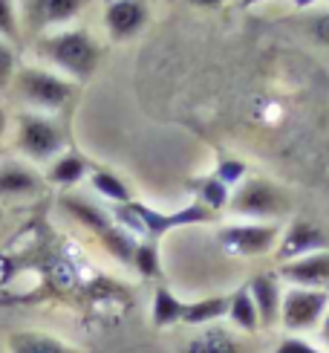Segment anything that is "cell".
<instances>
[{
  "label": "cell",
  "mask_w": 329,
  "mask_h": 353,
  "mask_svg": "<svg viewBox=\"0 0 329 353\" xmlns=\"http://www.w3.org/2000/svg\"><path fill=\"white\" fill-rule=\"evenodd\" d=\"M229 212L237 220H254V223H286L292 212V200L286 188L277 185L268 176H246L231 191Z\"/></svg>",
  "instance_id": "6da1fadb"
},
{
  "label": "cell",
  "mask_w": 329,
  "mask_h": 353,
  "mask_svg": "<svg viewBox=\"0 0 329 353\" xmlns=\"http://www.w3.org/2000/svg\"><path fill=\"white\" fill-rule=\"evenodd\" d=\"M41 52L76 81H87L98 67L101 50L87 29H67L41 43Z\"/></svg>",
  "instance_id": "7a4b0ae2"
},
{
  "label": "cell",
  "mask_w": 329,
  "mask_h": 353,
  "mask_svg": "<svg viewBox=\"0 0 329 353\" xmlns=\"http://www.w3.org/2000/svg\"><path fill=\"white\" fill-rule=\"evenodd\" d=\"M283 223H254V220H231V223L217 229V246L231 258L257 261L272 258L280 241Z\"/></svg>",
  "instance_id": "3957f363"
},
{
  "label": "cell",
  "mask_w": 329,
  "mask_h": 353,
  "mask_svg": "<svg viewBox=\"0 0 329 353\" xmlns=\"http://www.w3.org/2000/svg\"><path fill=\"white\" fill-rule=\"evenodd\" d=\"M326 304H329V292L286 287L283 290L277 330L286 336H315L326 313Z\"/></svg>",
  "instance_id": "277c9868"
},
{
  "label": "cell",
  "mask_w": 329,
  "mask_h": 353,
  "mask_svg": "<svg viewBox=\"0 0 329 353\" xmlns=\"http://www.w3.org/2000/svg\"><path fill=\"white\" fill-rule=\"evenodd\" d=\"M14 90H18L32 108L41 110H61L67 101L76 93L67 79L55 76L50 70H38V67H26L14 76Z\"/></svg>",
  "instance_id": "5b68a950"
},
{
  "label": "cell",
  "mask_w": 329,
  "mask_h": 353,
  "mask_svg": "<svg viewBox=\"0 0 329 353\" xmlns=\"http://www.w3.org/2000/svg\"><path fill=\"white\" fill-rule=\"evenodd\" d=\"M64 130L58 122L47 119L43 113H23L18 128V148L23 157L35 159V163H47L52 157H61L64 151Z\"/></svg>",
  "instance_id": "8992f818"
},
{
  "label": "cell",
  "mask_w": 329,
  "mask_h": 353,
  "mask_svg": "<svg viewBox=\"0 0 329 353\" xmlns=\"http://www.w3.org/2000/svg\"><path fill=\"white\" fill-rule=\"evenodd\" d=\"M323 249H329V234L323 232V226L309 217H292L289 223H283L280 241L275 246L272 258L277 267V263H286V261L304 258L312 252H323Z\"/></svg>",
  "instance_id": "52a82bcc"
},
{
  "label": "cell",
  "mask_w": 329,
  "mask_h": 353,
  "mask_svg": "<svg viewBox=\"0 0 329 353\" xmlns=\"http://www.w3.org/2000/svg\"><path fill=\"white\" fill-rule=\"evenodd\" d=\"M246 287H248V292H251L254 307H257L260 327H263V330H277L280 304H283V290H286V284L280 281L277 270H260V272H254L248 281H246Z\"/></svg>",
  "instance_id": "ba28073f"
},
{
  "label": "cell",
  "mask_w": 329,
  "mask_h": 353,
  "mask_svg": "<svg viewBox=\"0 0 329 353\" xmlns=\"http://www.w3.org/2000/svg\"><path fill=\"white\" fill-rule=\"evenodd\" d=\"M277 275L286 287H304V290H321L329 292V249L312 252L304 258H295L286 263H277Z\"/></svg>",
  "instance_id": "9c48e42d"
},
{
  "label": "cell",
  "mask_w": 329,
  "mask_h": 353,
  "mask_svg": "<svg viewBox=\"0 0 329 353\" xmlns=\"http://www.w3.org/2000/svg\"><path fill=\"white\" fill-rule=\"evenodd\" d=\"M246 339L248 336H240L226 321H220V325L191 330V336L182 342L179 353H248Z\"/></svg>",
  "instance_id": "30bf717a"
},
{
  "label": "cell",
  "mask_w": 329,
  "mask_h": 353,
  "mask_svg": "<svg viewBox=\"0 0 329 353\" xmlns=\"http://www.w3.org/2000/svg\"><path fill=\"white\" fill-rule=\"evenodd\" d=\"M147 23V6L145 0H110L104 9V26L116 41L133 38L142 32V26Z\"/></svg>",
  "instance_id": "8fae6325"
},
{
  "label": "cell",
  "mask_w": 329,
  "mask_h": 353,
  "mask_svg": "<svg viewBox=\"0 0 329 353\" xmlns=\"http://www.w3.org/2000/svg\"><path fill=\"white\" fill-rule=\"evenodd\" d=\"M226 325H229L231 330H237L240 336H248V339H251V336H257V333H263V327H260V316H257V307H254L251 292H248L246 284L234 287V290L229 292Z\"/></svg>",
  "instance_id": "7c38bea8"
},
{
  "label": "cell",
  "mask_w": 329,
  "mask_h": 353,
  "mask_svg": "<svg viewBox=\"0 0 329 353\" xmlns=\"http://www.w3.org/2000/svg\"><path fill=\"white\" fill-rule=\"evenodd\" d=\"M81 6L84 0H26V18L35 29H47L72 21Z\"/></svg>",
  "instance_id": "4fadbf2b"
},
{
  "label": "cell",
  "mask_w": 329,
  "mask_h": 353,
  "mask_svg": "<svg viewBox=\"0 0 329 353\" xmlns=\"http://www.w3.org/2000/svg\"><path fill=\"white\" fill-rule=\"evenodd\" d=\"M226 310H229V296L226 292H211V296L185 301L182 325L191 327V330L208 327V325H220V321H226Z\"/></svg>",
  "instance_id": "5bb4252c"
},
{
  "label": "cell",
  "mask_w": 329,
  "mask_h": 353,
  "mask_svg": "<svg viewBox=\"0 0 329 353\" xmlns=\"http://www.w3.org/2000/svg\"><path fill=\"white\" fill-rule=\"evenodd\" d=\"M41 185H43V180L29 165L14 163V159H9V163H0V200L38 194Z\"/></svg>",
  "instance_id": "9a60e30c"
},
{
  "label": "cell",
  "mask_w": 329,
  "mask_h": 353,
  "mask_svg": "<svg viewBox=\"0 0 329 353\" xmlns=\"http://www.w3.org/2000/svg\"><path fill=\"white\" fill-rule=\"evenodd\" d=\"M182 313H185V301L179 299L171 287H156V290H153L151 319H153V325H156V327L182 325Z\"/></svg>",
  "instance_id": "2e32d148"
},
{
  "label": "cell",
  "mask_w": 329,
  "mask_h": 353,
  "mask_svg": "<svg viewBox=\"0 0 329 353\" xmlns=\"http://www.w3.org/2000/svg\"><path fill=\"white\" fill-rule=\"evenodd\" d=\"M87 171H89V165H87V159L81 157V154H76V151H67V154H61V157H55V163L50 165V171H47V180L50 183H55V185H76V183H81L84 176H87Z\"/></svg>",
  "instance_id": "e0dca14e"
},
{
  "label": "cell",
  "mask_w": 329,
  "mask_h": 353,
  "mask_svg": "<svg viewBox=\"0 0 329 353\" xmlns=\"http://www.w3.org/2000/svg\"><path fill=\"white\" fill-rule=\"evenodd\" d=\"M9 345L12 353H78L76 347H70L47 333H14Z\"/></svg>",
  "instance_id": "ac0fdd59"
},
{
  "label": "cell",
  "mask_w": 329,
  "mask_h": 353,
  "mask_svg": "<svg viewBox=\"0 0 329 353\" xmlns=\"http://www.w3.org/2000/svg\"><path fill=\"white\" fill-rule=\"evenodd\" d=\"M64 209L78 220V223H84L89 232H96V234H104L110 226H113V220H110V214H104L98 205H93V203H87V200H78V197H67L64 200Z\"/></svg>",
  "instance_id": "d6986e66"
},
{
  "label": "cell",
  "mask_w": 329,
  "mask_h": 353,
  "mask_svg": "<svg viewBox=\"0 0 329 353\" xmlns=\"http://www.w3.org/2000/svg\"><path fill=\"white\" fill-rule=\"evenodd\" d=\"M89 185H93L96 194H101L104 200H110L113 205H125L133 200L127 183L122 176H116L113 171H93L89 174Z\"/></svg>",
  "instance_id": "ffe728a7"
},
{
  "label": "cell",
  "mask_w": 329,
  "mask_h": 353,
  "mask_svg": "<svg viewBox=\"0 0 329 353\" xmlns=\"http://www.w3.org/2000/svg\"><path fill=\"white\" fill-rule=\"evenodd\" d=\"M197 194H200V205H205L211 214L217 212H229V200H231V188L226 183H220L217 176H205V180L197 183Z\"/></svg>",
  "instance_id": "44dd1931"
},
{
  "label": "cell",
  "mask_w": 329,
  "mask_h": 353,
  "mask_svg": "<svg viewBox=\"0 0 329 353\" xmlns=\"http://www.w3.org/2000/svg\"><path fill=\"white\" fill-rule=\"evenodd\" d=\"M133 267L142 278H156L162 272V261H159V249L153 241H142L136 243V252H133Z\"/></svg>",
  "instance_id": "7402d4cb"
},
{
  "label": "cell",
  "mask_w": 329,
  "mask_h": 353,
  "mask_svg": "<svg viewBox=\"0 0 329 353\" xmlns=\"http://www.w3.org/2000/svg\"><path fill=\"white\" fill-rule=\"evenodd\" d=\"M272 353H329L315 336H286L280 333Z\"/></svg>",
  "instance_id": "603a6c76"
},
{
  "label": "cell",
  "mask_w": 329,
  "mask_h": 353,
  "mask_svg": "<svg viewBox=\"0 0 329 353\" xmlns=\"http://www.w3.org/2000/svg\"><path fill=\"white\" fill-rule=\"evenodd\" d=\"M304 32L315 41V43H321V47H326L329 50V9H323V12H309L306 18H304Z\"/></svg>",
  "instance_id": "cb8c5ba5"
},
{
  "label": "cell",
  "mask_w": 329,
  "mask_h": 353,
  "mask_svg": "<svg viewBox=\"0 0 329 353\" xmlns=\"http://www.w3.org/2000/svg\"><path fill=\"white\" fill-rule=\"evenodd\" d=\"M214 176H217L220 183H226V185L234 191V188L240 185V183L246 180V176H248V168H246L243 159H220Z\"/></svg>",
  "instance_id": "d4e9b609"
},
{
  "label": "cell",
  "mask_w": 329,
  "mask_h": 353,
  "mask_svg": "<svg viewBox=\"0 0 329 353\" xmlns=\"http://www.w3.org/2000/svg\"><path fill=\"white\" fill-rule=\"evenodd\" d=\"M0 35L14 41L18 38V21H14V3L12 0H0Z\"/></svg>",
  "instance_id": "484cf974"
},
{
  "label": "cell",
  "mask_w": 329,
  "mask_h": 353,
  "mask_svg": "<svg viewBox=\"0 0 329 353\" xmlns=\"http://www.w3.org/2000/svg\"><path fill=\"white\" fill-rule=\"evenodd\" d=\"M14 79V52L6 41H0V87H6Z\"/></svg>",
  "instance_id": "4316f807"
},
{
  "label": "cell",
  "mask_w": 329,
  "mask_h": 353,
  "mask_svg": "<svg viewBox=\"0 0 329 353\" xmlns=\"http://www.w3.org/2000/svg\"><path fill=\"white\" fill-rule=\"evenodd\" d=\"M315 339L329 350V304H326V313H323V319H321V327H318V333H315Z\"/></svg>",
  "instance_id": "83f0119b"
},
{
  "label": "cell",
  "mask_w": 329,
  "mask_h": 353,
  "mask_svg": "<svg viewBox=\"0 0 329 353\" xmlns=\"http://www.w3.org/2000/svg\"><path fill=\"white\" fill-rule=\"evenodd\" d=\"M318 0H289V6L297 9V12H309V9H315Z\"/></svg>",
  "instance_id": "f1b7e54d"
},
{
  "label": "cell",
  "mask_w": 329,
  "mask_h": 353,
  "mask_svg": "<svg viewBox=\"0 0 329 353\" xmlns=\"http://www.w3.org/2000/svg\"><path fill=\"white\" fill-rule=\"evenodd\" d=\"M191 6H200V9H214V6H222L226 0H188Z\"/></svg>",
  "instance_id": "f546056e"
},
{
  "label": "cell",
  "mask_w": 329,
  "mask_h": 353,
  "mask_svg": "<svg viewBox=\"0 0 329 353\" xmlns=\"http://www.w3.org/2000/svg\"><path fill=\"white\" fill-rule=\"evenodd\" d=\"M6 125H9V119H6V110L0 108V139H3V134H6Z\"/></svg>",
  "instance_id": "4dcf8cb0"
},
{
  "label": "cell",
  "mask_w": 329,
  "mask_h": 353,
  "mask_svg": "<svg viewBox=\"0 0 329 353\" xmlns=\"http://www.w3.org/2000/svg\"><path fill=\"white\" fill-rule=\"evenodd\" d=\"M248 6H254V3H268V0H246Z\"/></svg>",
  "instance_id": "1f68e13d"
},
{
  "label": "cell",
  "mask_w": 329,
  "mask_h": 353,
  "mask_svg": "<svg viewBox=\"0 0 329 353\" xmlns=\"http://www.w3.org/2000/svg\"><path fill=\"white\" fill-rule=\"evenodd\" d=\"M326 3H329V0H326Z\"/></svg>",
  "instance_id": "d6a6232c"
}]
</instances>
